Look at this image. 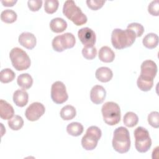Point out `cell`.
<instances>
[{
  "instance_id": "4316f807",
  "label": "cell",
  "mask_w": 159,
  "mask_h": 159,
  "mask_svg": "<svg viewBox=\"0 0 159 159\" xmlns=\"http://www.w3.org/2000/svg\"><path fill=\"white\" fill-rule=\"evenodd\" d=\"M16 75L10 68H4L0 72V81L2 83H8L13 81Z\"/></svg>"
},
{
  "instance_id": "836d02e7",
  "label": "cell",
  "mask_w": 159,
  "mask_h": 159,
  "mask_svg": "<svg viewBox=\"0 0 159 159\" xmlns=\"http://www.w3.org/2000/svg\"><path fill=\"white\" fill-rule=\"evenodd\" d=\"M27 5L29 9L31 11H38L42 7V0H29L27 1Z\"/></svg>"
},
{
  "instance_id": "30bf717a",
  "label": "cell",
  "mask_w": 159,
  "mask_h": 159,
  "mask_svg": "<svg viewBox=\"0 0 159 159\" xmlns=\"http://www.w3.org/2000/svg\"><path fill=\"white\" fill-rule=\"evenodd\" d=\"M140 69L141 71L140 76H139V78L144 80L153 81V79L156 76L158 71L157 66L155 62L151 60H145L142 62Z\"/></svg>"
},
{
  "instance_id": "8992f818",
  "label": "cell",
  "mask_w": 159,
  "mask_h": 159,
  "mask_svg": "<svg viewBox=\"0 0 159 159\" xmlns=\"http://www.w3.org/2000/svg\"><path fill=\"white\" fill-rule=\"evenodd\" d=\"M135 147L140 153L147 152L152 146V140L148 131L143 127H137L134 132Z\"/></svg>"
},
{
  "instance_id": "5bb4252c",
  "label": "cell",
  "mask_w": 159,
  "mask_h": 159,
  "mask_svg": "<svg viewBox=\"0 0 159 159\" xmlns=\"http://www.w3.org/2000/svg\"><path fill=\"white\" fill-rule=\"evenodd\" d=\"M18 40L20 45L29 50L33 49L37 43V40L35 35L28 32H22L19 36Z\"/></svg>"
},
{
  "instance_id": "484cf974",
  "label": "cell",
  "mask_w": 159,
  "mask_h": 159,
  "mask_svg": "<svg viewBox=\"0 0 159 159\" xmlns=\"http://www.w3.org/2000/svg\"><path fill=\"white\" fill-rule=\"evenodd\" d=\"M9 127L13 130H19L24 125V120L20 116L15 115L8 120Z\"/></svg>"
},
{
  "instance_id": "6da1fadb",
  "label": "cell",
  "mask_w": 159,
  "mask_h": 159,
  "mask_svg": "<svg viewBox=\"0 0 159 159\" xmlns=\"http://www.w3.org/2000/svg\"><path fill=\"white\" fill-rule=\"evenodd\" d=\"M136 35L135 33L129 30L115 29L111 34V42L112 46L119 50L130 47L135 42Z\"/></svg>"
},
{
  "instance_id": "5b68a950",
  "label": "cell",
  "mask_w": 159,
  "mask_h": 159,
  "mask_svg": "<svg viewBox=\"0 0 159 159\" xmlns=\"http://www.w3.org/2000/svg\"><path fill=\"white\" fill-rule=\"evenodd\" d=\"M9 58L13 67L17 71L25 70L30 66L31 61L29 55L19 47L13 48L11 50Z\"/></svg>"
},
{
  "instance_id": "277c9868",
  "label": "cell",
  "mask_w": 159,
  "mask_h": 159,
  "mask_svg": "<svg viewBox=\"0 0 159 159\" xmlns=\"http://www.w3.org/2000/svg\"><path fill=\"white\" fill-rule=\"evenodd\" d=\"M101 112L104 121L109 125H115L120 120V109L116 102H106L102 105Z\"/></svg>"
},
{
  "instance_id": "603a6c76",
  "label": "cell",
  "mask_w": 159,
  "mask_h": 159,
  "mask_svg": "<svg viewBox=\"0 0 159 159\" xmlns=\"http://www.w3.org/2000/svg\"><path fill=\"white\" fill-rule=\"evenodd\" d=\"M66 131L68 134L74 137L80 135L83 132V126L81 123L73 122L69 124L66 127Z\"/></svg>"
},
{
  "instance_id": "3957f363",
  "label": "cell",
  "mask_w": 159,
  "mask_h": 159,
  "mask_svg": "<svg viewBox=\"0 0 159 159\" xmlns=\"http://www.w3.org/2000/svg\"><path fill=\"white\" fill-rule=\"evenodd\" d=\"M63 14L76 25L80 26L86 23L88 18L77 6L74 1H66L63 7Z\"/></svg>"
},
{
  "instance_id": "9c48e42d",
  "label": "cell",
  "mask_w": 159,
  "mask_h": 159,
  "mask_svg": "<svg viewBox=\"0 0 159 159\" xmlns=\"http://www.w3.org/2000/svg\"><path fill=\"white\" fill-rule=\"evenodd\" d=\"M51 98L52 101L58 104H63L68 98L66 86L61 81H57L53 83L51 87Z\"/></svg>"
},
{
  "instance_id": "52a82bcc",
  "label": "cell",
  "mask_w": 159,
  "mask_h": 159,
  "mask_svg": "<svg viewBox=\"0 0 159 159\" xmlns=\"http://www.w3.org/2000/svg\"><path fill=\"white\" fill-rule=\"evenodd\" d=\"M102 132L97 126H91L88 128L85 135L82 137L81 145L86 150H94L101 139Z\"/></svg>"
},
{
  "instance_id": "cb8c5ba5",
  "label": "cell",
  "mask_w": 159,
  "mask_h": 159,
  "mask_svg": "<svg viewBox=\"0 0 159 159\" xmlns=\"http://www.w3.org/2000/svg\"><path fill=\"white\" fill-rule=\"evenodd\" d=\"M139 122V117L137 114L133 112H127L124 116L123 122L128 127L135 126Z\"/></svg>"
},
{
  "instance_id": "7402d4cb",
  "label": "cell",
  "mask_w": 159,
  "mask_h": 159,
  "mask_svg": "<svg viewBox=\"0 0 159 159\" xmlns=\"http://www.w3.org/2000/svg\"><path fill=\"white\" fill-rule=\"evenodd\" d=\"M76 114V109L71 105H66L62 107L60 111V117L65 120H69L73 119Z\"/></svg>"
},
{
  "instance_id": "f1b7e54d",
  "label": "cell",
  "mask_w": 159,
  "mask_h": 159,
  "mask_svg": "<svg viewBox=\"0 0 159 159\" xmlns=\"http://www.w3.org/2000/svg\"><path fill=\"white\" fill-rule=\"evenodd\" d=\"M127 29L133 31L135 33L136 37H141L144 32L143 26L141 24L137 23V22H132L129 24L127 25Z\"/></svg>"
},
{
  "instance_id": "4dcf8cb0",
  "label": "cell",
  "mask_w": 159,
  "mask_h": 159,
  "mask_svg": "<svg viewBox=\"0 0 159 159\" xmlns=\"http://www.w3.org/2000/svg\"><path fill=\"white\" fill-rule=\"evenodd\" d=\"M148 124L154 128L159 127V113L157 111H153L150 112L147 118Z\"/></svg>"
},
{
  "instance_id": "ac0fdd59",
  "label": "cell",
  "mask_w": 159,
  "mask_h": 159,
  "mask_svg": "<svg viewBox=\"0 0 159 159\" xmlns=\"http://www.w3.org/2000/svg\"><path fill=\"white\" fill-rule=\"evenodd\" d=\"M98 57L101 61L104 63H111L114 60L115 53L110 47L103 46L99 51Z\"/></svg>"
},
{
  "instance_id": "8fae6325",
  "label": "cell",
  "mask_w": 159,
  "mask_h": 159,
  "mask_svg": "<svg viewBox=\"0 0 159 159\" xmlns=\"http://www.w3.org/2000/svg\"><path fill=\"white\" fill-rule=\"evenodd\" d=\"M45 111V108L43 104L39 102H35L30 104L26 109L25 116L30 121H36L41 116H42Z\"/></svg>"
},
{
  "instance_id": "4fadbf2b",
  "label": "cell",
  "mask_w": 159,
  "mask_h": 159,
  "mask_svg": "<svg viewBox=\"0 0 159 159\" xmlns=\"http://www.w3.org/2000/svg\"><path fill=\"white\" fill-rule=\"evenodd\" d=\"M106 96V89L101 85H95L91 89L90 99L95 104H101L104 101Z\"/></svg>"
},
{
  "instance_id": "d6a6232c",
  "label": "cell",
  "mask_w": 159,
  "mask_h": 159,
  "mask_svg": "<svg viewBox=\"0 0 159 159\" xmlns=\"http://www.w3.org/2000/svg\"><path fill=\"white\" fill-rule=\"evenodd\" d=\"M86 4L88 7L93 10L97 11L101 8L105 3V1H95V0H87Z\"/></svg>"
},
{
  "instance_id": "1f68e13d",
  "label": "cell",
  "mask_w": 159,
  "mask_h": 159,
  "mask_svg": "<svg viewBox=\"0 0 159 159\" xmlns=\"http://www.w3.org/2000/svg\"><path fill=\"white\" fill-rule=\"evenodd\" d=\"M148 12L155 16L159 15V1L158 0L152 1L148 6Z\"/></svg>"
},
{
  "instance_id": "9a60e30c",
  "label": "cell",
  "mask_w": 159,
  "mask_h": 159,
  "mask_svg": "<svg viewBox=\"0 0 159 159\" xmlns=\"http://www.w3.org/2000/svg\"><path fill=\"white\" fill-rule=\"evenodd\" d=\"M14 110L13 107L7 101L0 100V117L3 120H8L13 117Z\"/></svg>"
},
{
  "instance_id": "ffe728a7",
  "label": "cell",
  "mask_w": 159,
  "mask_h": 159,
  "mask_svg": "<svg viewBox=\"0 0 159 159\" xmlns=\"http://www.w3.org/2000/svg\"><path fill=\"white\" fill-rule=\"evenodd\" d=\"M142 43L147 48H155L158 44V36L156 34L149 33L143 39Z\"/></svg>"
},
{
  "instance_id": "e575fe53",
  "label": "cell",
  "mask_w": 159,
  "mask_h": 159,
  "mask_svg": "<svg viewBox=\"0 0 159 159\" xmlns=\"http://www.w3.org/2000/svg\"><path fill=\"white\" fill-rule=\"evenodd\" d=\"M17 2V0H11V1H1V3L4 6L6 7H12Z\"/></svg>"
},
{
  "instance_id": "7a4b0ae2",
  "label": "cell",
  "mask_w": 159,
  "mask_h": 159,
  "mask_svg": "<svg viewBox=\"0 0 159 159\" xmlns=\"http://www.w3.org/2000/svg\"><path fill=\"white\" fill-rule=\"evenodd\" d=\"M112 147L119 153H127L130 148V134L128 129L124 127H119L114 131Z\"/></svg>"
},
{
  "instance_id": "7c38bea8",
  "label": "cell",
  "mask_w": 159,
  "mask_h": 159,
  "mask_svg": "<svg viewBox=\"0 0 159 159\" xmlns=\"http://www.w3.org/2000/svg\"><path fill=\"white\" fill-rule=\"evenodd\" d=\"M78 36L85 47H93L96 43V34L89 27H83L78 32Z\"/></svg>"
},
{
  "instance_id": "d590c367",
  "label": "cell",
  "mask_w": 159,
  "mask_h": 159,
  "mask_svg": "<svg viewBox=\"0 0 159 159\" xmlns=\"http://www.w3.org/2000/svg\"><path fill=\"white\" fill-rule=\"evenodd\" d=\"M155 154V155H153L152 156V158L154 159V158H158V147H157L153 150V152H152V155Z\"/></svg>"
},
{
  "instance_id": "f546056e",
  "label": "cell",
  "mask_w": 159,
  "mask_h": 159,
  "mask_svg": "<svg viewBox=\"0 0 159 159\" xmlns=\"http://www.w3.org/2000/svg\"><path fill=\"white\" fill-rule=\"evenodd\" d=\"M83 56L87 60L94 59L97 55V50L95 47H84L82 49Z\"/></svg>"
},
{
  "instance_id": "d6986e66",
  "label": "cell",
  "mask_w": 159,
  "mask_h": 159,
  "mask_svg": "<svg viewBox=\"0 0 159 159\" xmlns=\"http://www.w3.org/2000/svg\"><path fill=\"white\" fill-rule=\"evenodd\" d=\"M50 28L53 32L61 33L67 28V23L63 19L56 17L51 20L50 22Z\"/></svg>"
},
{
  "instance_id": "2e32d148",
  "label": "cell",
  "mask_w": 159,
  "mask_h": 159,
  "mask_svg": "<svg viewBox=\"0 0 159 159\" xmlns=\"http://www.w3.org/2000/svg\"><path fill=\"white\" fill-rule=\"evenodd\" d=\"M95 76L96 79L99 81L106 83L111 81L113 76V73L109 68L102 66L96 70Z\"/></svg>"
},
{
  "instance_id": "ba28073f",
  "label": "cell",
  "mask_w": 159,
  "mask_h": 159,
  "mask_svg": "<svg viewBox=\"0 0 159 159\" xmlns=\"http://www.w3.org/2000/svg\"><path fill=\"white\" fill-rule=\"evenodd\" d=\"M76 43L74 35L70 32L56 36L52 40V45L53 50L58 52H61L67 48H73Z\"/></svg>"
},
{
  "instance_id": "d4e9b609",
  "label": "cell",
  "mask_w": 159,
  "mask_h": 159,
  "mask_svg": "<svg viewBox=\"0 0 159 159\" xmlns=\"http://www.w3.org/2000/svg\"><path fill=\"white\" fill-rule=\"evenodd\" d=\"M17 15L15 11L11 9H6L1 14V19L2 22L7 24L14 22L17 20Z\"/></svg>"
},
{
  "instance_id": "44dd1931",
  "label": "cell",
  "mask_w": 159,
  "mask_h": 159,
  "mask_svg": "<svg viewBox=\"0 0 159 159\" xmlns=\"http://www.w3.org/2000/svg\"><path fill=\"white\" fill-rule=\"evenodd\" d=\"M17 83L18 86L23 89H28L32 86L33 79L29 74L22 73L17 77Z\"/></svg>"
},
{
  "instance_id": "83f0119b",
  "label": "cell",
  "mask_w": 159,
  "mask_h": 159,
  "mask_svg": "<svg viewBox=\"0 0 159 159\" xmlns=\"http://www.w3.org/2000/svg\"><path fill=\"white\" fill-rule=\"evenodd\" d=\"M59 6L58 1L57 0H46L45 1L44 10L47 14H53L57 11Z\"/></svg>"
},
{
  "instance_id": "e0dca14e",
  "label": "cell",
  "mask_w": 159,
  "mask_h": 159,
  "mask_svg": "<svg viewBox=\"0 0 159 159\" xmlns=\"http://www.w3.org/2000/svg\"><path fill=\"white\" fill-rule=\"evenodd\" d=\"M29 101V94L24 89L16 90L13 94V101L17 106L22 107L25 106Z\"/></svg>"
}]
</instances>
